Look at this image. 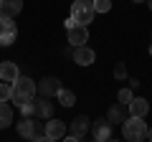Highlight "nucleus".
I'll list each match as a JSON object with an SVG mask.
<instances>
[{"instance_id": "27", "label": "nucleus", "mask_w": 152, "mask_h": 142, "mask_svg": "<svg viewBox=\"0 0 152 142\" xmlns=\"http://www.w3.org/2000/svg\"><path fill=\"white\" fill-rule=\"evenodd\" d=\"M132 3H142V0H132Z\"/></svg>"}, {"instance_id": "5", "label": "nucleus", "mask_w": 152, "mask_h": 142, "mask_svg": "<svg viewBox=\"0 0 152 142\" xmlns=\"http://www.w3.org/2000/svg\"><path fill=\"white\" fill-rule=\"evenodd\" d=\"M33 109H36V119H51L53 117V102L43 94L33 97Z\"/></svg>"}, {"instance_id": "24", "label": "nucleus", "mask_w": 152, "mask_h": 142, "mask_svg": "<svg viewBox=\"0 0 152 142\" xmlns=\"http://www.w3.org/2000/svg\"><path fill=\"white\" fill-rule=\"evenodd\" d=\"M114 76H117V79H127V66L124 64H117V66H114Z\"/></svg>"}, {"instance_id": "2", "label": "nucleus", "mask_w": 152, "mask_h": 142, "mask_svg": "<svg viewBox=\"0 0 152 142\" xmlns=\"http://www.w3.org/2000/svg\"><path fill=\"white\" fill-rule=\"evenodd\" d=\"M96 10H94V0H74L71 3V18L76 26H89L94 20Z\"/></svg>"}, {"instance_id": "8", "label": "nucleus", "mask_w": 152, "mask_h": 142, "mask_svg": "<svg viewBox=\"0 0 152 142\" xmlns=\"http://www.w3.org/2000/svg\"><path fill=\"white\" fill-rule=\"evenodd\" d=\"M71 59H74L76 66H91L94 59H96V53L84 43V46H76V48H74V56H71Z\"/></svg>"}, {"instance_id": "15", "label": "nucleus", "mask_w": 152, "mask_h": 142, "mask_svg": "<svg viewBox=\"0 0 152 142\" xmlns=\"http://www.w3.org/2000/svg\"><path fill=\"white\" fill-rule=\"evenodd\" d=\"M107 119H109V124H122V122L127 119V112H124V104H122V107H117V104H114V107H109V112H107Z\"/></svg>"}, {"instance_id": "3", "label": "nucleus", "mask_w": 152, "mask_h": 142, "mask_svg": "<svg viewBox=\"0 0 152 142\" xmlns=\"http://www.w3.org/2000/svg\"><path fill=\"white\" fill-rule=\"evenodd\" d=\"M89 127H91V119H89L86 114H79L74 122H71L69 132H66V140H81V137L89 132Z\"/></svg>"}, {"instance_id": "17", "label": "nucleus", "mask_w": 152, "mask_h": 142, "mask_svg": "<svg viewBox=\"0 0 152 142\" xmlns=\"http://www.w3.org/2000/svg\"><path fill=\"white\" fill-rule=\"evenodd\" d=\"M33 124H36V119H33V117H23V119L18 122V135L26 137V140H31V135H33Z\"/></svg>"}, {"instance_id": "12", "label": "nucleus", "mask_w": 152, "mask_h": 142, "mask_svg": "<svg viewBox=\"0 0 152 142\" xmlns=\"http://www.w3.org/2000/svg\"><path fill=\"white\" fill-rule=\"evenodd\" d=\"M18 76H20V69H18L15 61H3V64H0V79H3V81L13 84Z\"/></svg>"}, {"instance_id": "22", "label": "nucleus", "mask_w": 152, "mask_h": 142, "mask_svg": "<svg viewBox=\"0 0 152 142\" xmlns=\"http://www.w3.org/2000/svg\"><path fill=\"white\" fill-rule=\"evenodd\" d=\"M94 10L96 13H109L112 10V0H94Z\"/></svg>"}, {"instance_id": "11", "label": "nucleus", "mask_w": 152, "mask_h": 142, "mask_svg": "<svg viewBox=\"0 0 152 142\" xmlns=\"http://www.w3.org/2000/svg\"><path fill=\"white\" fill-rule=\"evenodd\" d=\"M89 41V31H86V26H74V28H69V43L74 46H84Z\"/></svg>"}, {"instance_id": "7", "label": "nucleus", "mask_w": 152, "mask_h": 142, "mask_svg": "<svg viewBox=\"0 0 152 142\" xmlns=\"http://www.w3.org/2000/svg\"><path fill=\"white\" fill-rule=\"evenodd\" d=\"M13 91L15 94H26V97H36L38 94V86H36V81H33L31 76H18L15 81H13Z\"/></svg>"}, {"instance_id": "14", "label": "nucleus", "mask_w": 152, "mask_h": 142, "mask_svg": "<svg viewBox=\"0 0 152 142\" xmlns=\"http://www.w3.org/2000/svg\"><path fill=\"white\" fill-rule=\"evenodd\" d=\"M23 10V0H0V15L15 18Z\"/></svg>"}, {"instance_id": "25", "label": "nucleus", "mask_w": 152, "mask_h": 142, "mask_svg": "<svg viewBox=\"0 0 152 142\" xmlns=\"http://www.w3.org/2000/svg\"><path fill=\"white\" fill-rule=\"evenodd\" d=\"M147 140H152V127H147Z\"/></svg>"}, {"instance_id": "26", "label": "nucleus", "mask_w": 152, "mask_h": 142, "mask_svg": "<svg viewBox=\"0 0 152 142\" xmlns=\"http://www.w3.org/2000/svg\"><path fill=\"white\" fill-rule=\"evenodd\" d=\"M147 5H150V10H152V0H147Z\"/></svg>"}, {"instance_id": "20", "label": "nucleus", "mask_w": 152, "mask_h": 142, "mask_svg": "<svg viewBox=\"0 0 152 142\" xmlns=\"http://www.w3.org/2000/svg\"><path fill=\"white\" fill-rule=\"evenodd\" d=\"M31 140H46V122H36L33 124V135H31Z\"/></svg>"}, {"instance_id": "4", "label": "nucleus", "mask_w": 152, "mask_h": 142, "mask_svg": "<svg viewBox=\"0 0 152 142\" xmlns=\"http://www.w3.org/2000/svg\"><path fill=\"white\" fill-rule=\"evenodd\" d=\"M15 36H18V28H15V23H13V18L0 15V46L15 43Z\"/></svg>"}, {"instance_id": "19", "label": "nucleus", "mask_w": 152, "mask_h": 142, "mask_svg": "<svg viewBox=\"0 0 152 142\" xmlns=\"http://www.w3.org/2000/svg\"><path fill=\"white\" fill-rule=\"evenodd\" d=\"M10 102L15 104L18 109H23V107H28V104L33 102V97H26V94H15V91H13V97H10Z\"/></svg>"}, {"instance_id": "18", "label": "nucleus", "mask_w": 152, "mask_h": 142, "mask_svg": "<svg viewBox=\"0 0 152 142\" xmlns=\"http://www.w3.org/2000/svg\"><path fill=\"white\" fill-rule=\"evenodd\" d=\"M56 99H58V104H61V107H74V104H76V94L71 91V89H64V86L58 89Z\"/></svg>"}, {"instance_id": "1", "label": "nucleus", "mask_w": 152, "mask_h": 142, "mask_svg": "<svg viewBox=\"0 0 152 142\" xmlns=\"http://www.w3.org/2000/svg\"><path fill=\"white\" fill-rule=\"evenodd\" d=\"M122 132H124V140L129 142H140L147 140V124H145V117H127L122 122Z\"/></svg>"}, {"instance_id": "23", "label": "nucleus", "mask_w": 152, "mask_h": 142, "mask_svg": "<svg viewBox=\"0 0 152 142\" xmlns=\"http://www.w3.org/2000/svg\"><path fill=\"white\" fill-rule=\"evenodd\" d=\"M132 97H134L132 89H122V91H119V104H124V107H127V104L132 102Z\"/></svg>"}, {"instance_id": "9", "label": "nucleus", "mask_w": 152, "mask_h": 142, "mask_svg": "<svg viewBox=\"0 0 152 142\" xmlns=\"http://www.w3.org/2000/svg\"><path fill=\"white\" fill-rule=\"evenodd\" d=\"M36 86H38V94H43V97H56L58 89H61V81L56 76H43Z\"/></svg>"}, {"instance_id": "21", "label": "nucleus", "mask_w": 152, "mask_h": 142, "mask_svg": "<svg viewBox=\"0 0 152 142\" xmlns=\"http://www.w3.org/2000/svg\"><path fill=\"white\" fill-rule=\"evenodd\" d=\"M13 97V84L10 81H3L0 84V102H8Z\"/></svg>"}, {"instance_id": "28", "label": "nucleus", "mask_w": 152, "mask_h": 142, "mask_svg": "<svg viewBox=\"0 0 152 142\" xmlns=\"http://www.w3.org/2000/svg\"><path fill=\"white\" fill-rule=\"evenodd\" d=\"M150 56H152V46H150Z\"/></svg>"}, {"instance_id": "10", "label": "nucleus", "mask_w": 152, "mask_h": 142, "mask_svg": "<svg viewBox=\"0 0 152 142\" xmlns=\"http://www.w3.org/2000/svg\"><path fill=\"white\" fill-rule=\"evenodd\" d=\"M66 124L61 119H46V140H64Z\"/></svg>"}, {"instance_id": "16", "label": "nucleus", "mask_w": 152, "mask_h": 142, "mask_svg": "<svg viewBox=\"0 0 152 142\" xmlns=\"http://www.w3.org/2000/svg\"><path fill=\"white\" fill-rule=\"evenodd\" d=\"M13 124V107L8 102H0V130Z\"/></svg>"}, {"instance_id": "13", "label": "nucleus", "mask_w": 152, "mask_h": 142, "mask_svg": "<svg viewBox=\"0 0 152 142\" xmlns=\"http://www.w3.org/2000/svg\"><path fill=\"white\" fill-rule=\"evenodd\" d=\"M127 112H129L132 117H145L147 112H150V104H147V99H142V97H132V102L127 104Z\"/></svg>"}, {"instance_id": "6", "label": "nucleus", "mask_w": 152, "mask_h": 142, "mask_svg": "<svg viewBox=\"0 0 152 142\" xmlns=\"http://www.w3.org/2000/svg\"><path fill=\"white\" fill-rule=\"evenodd\" d=\"M91 137L96 142H107V140H112V124H109V119L104 117V119H96V122H91Z\"/></svg>"}]
</instances>
